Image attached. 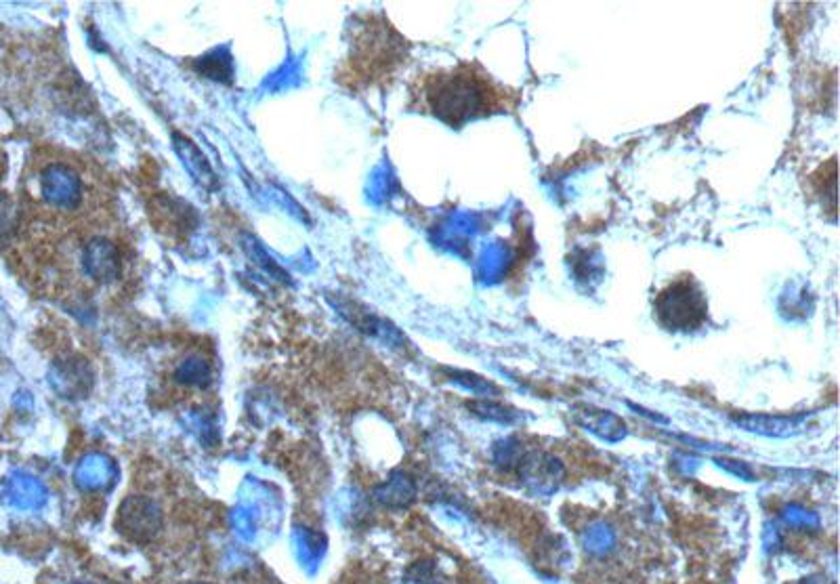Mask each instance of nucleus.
I'll list each match as a JSON object with an SVG mask.
<instances>
[{"mask_svg": "<svg viewBox=\"0 0 840 584\" xmlns=\"http://www.w3.org/2000/svg\"><path fill=\"white\" fill-rule=\"evenodd\" d=\"M38 198L57 213L68 215L87 202V181L74 162H47L36 175Z\"/></svg>", "mask_w": 840, "mask_h": 584, "instance_id": "f257e3e1", "label": "nucleus"}, {"mask_svg": "<svg viewBox=\"0 0 840 584\" xmlns=\"http://www.w3.org/2000/svg\"><path fill=\"white\" fill-rule=\"evenodd\" d=\"M483 89L477 85L475 80L465 76H454L448 80L437 82V93H431V99L435 103V112L439 116H452L450 120L467 118L479 112L483 106Z\"/></svg>", "mask_w": 840, "mask_h": 584, "instance_id": "f03ea898", "label": "nucleus"}, {"mask_svg": "<svg viewBox=\"0 0 840 584\" xmlns=\"http://www.w3.org/2000/svg\"><path fill=\"white\" fill-rule=\"evenodd\" d=\"M118 530L135 542H150L162 528L160 509L147 498H126L118 509Z\"/></svg>", "mask_w": 840, "mask_h": 584, "instance_id": "7ed1b4c3", "label": "nucleus"}, {"mask_svg": "<svg viewBox=\"0 0 840 584\" xmlns=\"http://www.w3.org/2000/svg\"><path fill=\"white\" fill-rule=\"evenodd\" d=\"M519 473L523 484L532 488L536 494L551 496L561 486L565 469L555 456L534 452L523 456V461L519 463Z\"/></svg>", "mask_w": 840, "mask_h": 584, "instance_id": "20e7f679", "label": "nucleus"}, {"mask_svg": "<svg viewBox=\"0 0 840 584\" xmlns=\"http://www.w3.org/2000/svg\"><path fill=\"white\" fill-rule=\"evenodd\" d=\"M735 425L767 437H788L794 435L801 427V419H784V416H767V414H742L735 416Z\"/></svg>", "mask_w": 840, "mask_h": 584, "instance_id": "39448f33", "label": "nucleus"}, {"mask_svg": "<svg viewBox=\"0 0 840 584\" xmlns=\"http://www.w3.org/2000/svg\"><path fill=\"white\" fill-rule=\"evenodd\" d=\"M175 145H177V154L185 162V169L192 173V177L200 185H204L206 190H217V185H219L217 175L213 171V166H210L208 160L204 158V154L198 150V145H194L183 135H175Z\"/></svg>", "mask_w": 840, "mask_h": 584, "instance_id": "423d86ee", "label": "nucleus"}, {"mask_svg": "<svg viewBox=\"0 0 840 584\" xmlns=\"http://www.w3.org/2000/svg\"><path fill=\"white\" fill-rule=\"evenodd\" d=\"M576 419H578V423L584 429L593 431L599 437H605V440H609V442H618V440H622V437L626 435L624 423L618 419L616 414H612V412L588 408L582 414H578Z\"/></svg>", "mask_w": 840, "mask_h": 584, "instance_id": "0eeeda50", "label": "nucleus"}, {"mask_svg": "<svg viewBox=\"0 0 840 584\" xmlns=\"http://www.w3.org/2000/svg\"><path fill=\"white\" fill-rule=\"evenodd\" d=\"M376 498L378 503H383L385 507L391 509H402L414 503L416 498V486L408 475L397 473L393 475L387 484H383L381 488L376 490Z\"/></svg>", "mask_w": 840, "mask_h": 584, "instance_id": "6e6552de", "label": "nucleus"}, {"mask_svg": "<svg viewBox=\"0 0 840 584\" xmlns=\"http://www.w3.org/2000/svg\"><path fill=\"white\" fill-rule=\"evenodd\" d=\"M616 530L605 524V521H595V524L588 526L582 534V547L586 553L595 557H605L612 553L616 547Z\"/></svg>", "mask_w": 840, "mask_h": 584, "instance_id": "1a4fd4ad", "label": "nucleus"}, {"mask_svg": "<svg viewBox=\"0 0 840 584\" xmlns=\"http://www.w3.org/2000/svg\"><path fill=\"white\" fill-rule=\"evenodd\" d=\"M469 408H471L477 416H481V419L496 421V423H504V425L515 423V421H517V416H519L513 408H509V406H502V404L492 402V400H481V402L469 404Z\"/></svg>", "mask_w": 840, "mask_h": 584, "instance_id": "9d476101", "label": "nucleus"}, {"mask_svg": "<svg viewBox=\"0 0 840 584\" xmlns=\"http://www.w3.org/2000/svg\"><path fill=\"white\" fill-rule=\"evenodd\" d=\"M782 521L794 530L815 532L819 528V517L801 505H786L782 511Z\"/></svg>", "mask_w": 840, "mask_h": 584, "instance_id": "9b49d317", "label": "nucleus"}, {"mask_svg": "<svg viewBox=\"0 0 840 584\" xmlns=\"http://www.w3.org/2000/svg\"><path fill=\"white\" fill-rule=\"evenodd\" d=\"M523 448L517 440H502L494 446V461L500 469H515L523 461Z\"/></svg>", "mask_w": 840, "mask_h": 584, "instance_id": "f8f14e48", "label": "nucleus"}, {"mask_svg": "<svg viewBox=\"0 0 840 584\" xmlns=\"http://www.w3.org/2000/svg\"><path fill=\"white\" fill-rule=\"evenodd\" d=\"M717 463H719V465H723L725 469L733 471L735 475H740L742 479H748V482L752 479V473H750V471L746 469V465H742V463H733V461H727V458H719Z\"/></svg>", "mask_w": 840, "mask_h": 584, "instance_id": "ddd939ff", "label": "nucleus"}, {"mask_svg": "<svg viewBox=\"0 0 840 584\" xmlns=\"http://www.w3.org/2000/svg\"><path fill=\"white\" fill-rule=\"evenodd\" d=\"M801 584H834V580H830L824 574H813V576H807Z\"/></svg>", "mask_w": 840, "mask_h": 584, "instance_id": "4468645a", "label": "nucleus"}]
</instances>
